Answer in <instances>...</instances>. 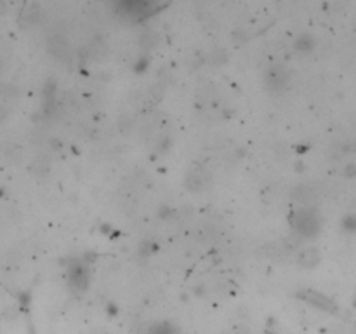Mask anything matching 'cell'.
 <instances>
[{
	"instance_id": "7a4b0ae2",
	"label": "cell",
	"mask_w": 356,
	"mask_h": 334,
	"mask_svg": "<svg viewBox=\"0 0 356 334\" xmlns=\"http://www.w3.org/2000/svg\"><path fill=\"white\" fill-rule=\"evenodd\" d=\"M207 183H209V174L204 169H195L186 178V184L191 190H202L204 186H207Z\"/></svg>"
},
{
	"instance_id": "277c9868",
	"label": "cell",
	"mask_w": 356,
	"mask_h": 334,
	"mask_svg": "<svg viewBox=\"0 0 356 334\" xmlns=\"http://www.w3.org/2000/svg\"><path fill=\"white\" fill-rule=\"evenodd\" d=\"M70 284H72L75 289H83L87 284V272L83 270L82 266L72 268V272H70Z\"/></svg>"
},
{
	"instance_id": "52a82bcc",
	"label": "cell",
	"mask_w": 356,
	"mask_h": 334,
	"mask_svg": "<svg viewBox=\"0 0 356 334\" xmlns=\"http://www.w3.org/2000/svg\"><path fill=\"white\" fill-rule=\"evenodd\" d=\"M51 49L56 56H63L64 51H66V44H64L63 40H59V38H52V40H51Z\"/></svg>"
},
{
	"instance_id": "3957f363",
	"label": "cell",
	"mask_w": 356,
	"mask_h": 334,
	"mask_svg": "<svg viewBox=\"0 0 356 334\" xmlns=\"http://www.w3.org/2000/svg\"><path fill=\"white\" fill-rule=\"evenodd\" d=\"M302 298H304L306 301H309V303H313V305L320 306V308L333 310V303H330L325 296H322V294H318V293H315V291H304Z\"/></svg>"
},
{
	"instance_id": "8992f818",
	"label": "cell",
	"mask_w": 356,
	"mask_h": 334,
	"mask_svg": "<svg viewBox=\"0 0 356 334\" xmlns=\"http://www.w3.org/2000/svg\"><path fill=\"white\" fill-rule=\"evenodd\" d=\"M287 82V73L283 72L282 68H273L271 70V78H270V84L273 87H280Z\"/></svg>"
},
{
	"instance_id": "6da1fadb",
	"label": "cell",
	"mask_w": 356,
	"mask_h": 334,
	"mask_svg": "<svg viewBox=\"0 0 356 334\" xmlns=\"http://www.w3.org/2000/svg\"><path fill=\"white\" fill-rule=\"evenodd\" d=\"M292 225L296 228V232L304 237H313L320 230L318 216L311 209H301L299 213L294 214Z\"/></svg>"
},
{
	"instance_id": "5b68a950",
	"label": "cell",
	"mask_w": 356,
	"mask_h": 334,
	"mask_svg": "<svg viewBox=\"0 0 356 334\" xmlns=\"http://www.w3.org/2000/svg\"><path fill=\"white\" fill-rule=\"evenodd\" d=\"M316 261H318V253H316V249H304L299 254V265L304 268L315 266Z\"/></svg>"
}]
</instances>
